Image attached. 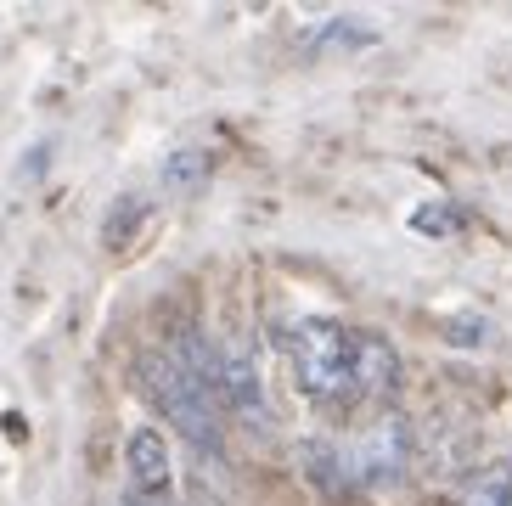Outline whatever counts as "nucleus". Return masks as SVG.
<instances>
[{
    "mask_svg": "<svg viewBox=\"0 0 512 506\" xmlns=\"http://www.w3.org/2000/svg\"><path fill=\"white\" fill-rule=\"evenodd\" d=\"M349 450V467H355V484L361 490H383L394 478L411 473V456H417V433H411V417H400L394 405L372 411L355 433V445Z\"/></svg>",
    "mask_w": 512,
    "mask_h": 506,
    "instance_id": "nucleus-3",
    "label": "nucleus"
},
{
    "mask_svg": "<svg viewBox=\"0 0 512 506\" xmlns=\"http://www.w3.org/2000/svg\"><path fill=\"white\" fill-rule=\"evenodd\" d=\"M214 169V158L203 147H181V152H169V164H164V186L169 192H192V186H203Z\"/></svg>",
    "mask_w": 512,
    "mask_h": 506,
    "instance_id": "nucleus-8",
    "label": "nucleus"
},
{
    "mask_svg": "<svg viewBox=\"0 0 512 506\" xmlns=\"http://www.w3.org/2000/svg\"><path fill=\"white\" fill-rule=\"evenodd\" d=\"M507 495H512V478H484L479 490L467 495V506H507Z\"/></svg>",
    "mask_w": 512,
    "mask_h": 506,
    "instance_id": "nucleus-11",
    "label": "nucleus"
},
{
    "mask_svg": "<svg viewBox=\"0 0 512 506\" xmlns=\"http://www.w3.org/2000/svg\"><path fill=\"white\" fill-rule=\"evenodd\" d=\"M304 45H310V51H321V45H372V29H366V23L338 17V23H321L316 34H304Z\"/></svg>",
    "mask_w": 512,
    "mask_h": 506,
    "instance_id": "nucleus-9",
    "label": "nucleus"
},
{
    "mask_svg": "<svg viewBox=\"0 0 512 506\" xmlns=\"http://www.w3.org/2000/svg\"><path fill=\"white\" fill-rule=\"evenodd\" d=\"M136 383L197 450H209V456L226 450V428H220V405H214V394L197 383V377H186L181 360L169 355V349H147V355L136 360Z\"/></svg>",
    "mask_w": 512,
    "mask_h": 506,
    "instance_id": "nucleus-2",
    "label": "nucleus"
},
{
    "mask_svg": "<svg viewBox=\"0 0 512 506\" xmlns=\"http://www.w3.org/2000/svg\"><path fill=\"white\" fill-rule=\"evenodd\" d=\"M136 506H175V501H136Z\"/></svg>",
    "mask_w": 512,
    "mask_h": 506,
    "instance_id": "nucleus-12",
    "label": "nucleus"
},
{
    "mask_svg": "<svg viewBox=\"0 0 512 506\" xmlns=\"http://www.w3.org/2000/svg\"><path fill=\"white\" fill-rule=\"evenodd\" d=\"M411 231H417V237H451L456 231V209H445V203H428V209H417L411 214Z\"/></svg>",
    "mask_w": 512,
    "mask_h": 506,
    "instance_id": "nucleus-10",
    "label": "nucleus"
},
{
    "mask_svg": "<svg viewBox=\"0 0 512 506\" xmlns=\"http://www.w3.org/2000/svg\"><path fill=\"white\" fill-rule=\"evenodd\" d=\"M355 388L366 400H389L400 388V355L383 332H355Z\"/></svg>",
    "mask_w": 512,
    "mask_h": 506,
    "instance_id": "nucleus-7",
    "label": "nucleus"
},
{
    "mask_svg": "<svg viewBox=\"0 0 512 506\" xmlns=\"http://www.w3.org/2000/svg\"><path fill=\"white\" fill-rule=\"evenodd\" d=\"M507 506H512V495H507Z\"/></svg>",
    "mask_w": 512,
    "mask_h": 506,
    "instance_id": "nucleus-13",
    "label": "nucleus"
},
{
    "mask_svg": "<svg viewBox=\"0 0 512 506\" xmlns=\"http://www.w3.org/2000/svg\"><path fill=\"white\" fill-rule=\"evenodd\" d=\"M282 355L293 383L304 388V400L327 405V411H349L361 400L355 388V332L332 315H304L282 332Z\"/></svg>",
    "mask_w": 512,
    "mask_h": 506,
    "instance_id": "nucleus-1",
    "label": "nucleus"
},
{
    "mask_svg": "<svg viewBox=\"0 0 512 506\" xmlns=\"http://www.w3.org/2000/svg\"><path fill=\"white\" fill-rule=\"evenodd\" d=\"M214 400H220V411H237V417H265L259 366L242 343H214Z\"/></svg>",
    "mask_w": 512,
    "mask_h": 506,
    "instance_id": "nucleus-4",
    "label": "nucleus"
},
{
    "mask_svg": "<svg viewBox=\"0 0 512 506\" xmlns=\"http://www.w3.org/2000/svg\"><path fill=\"white\" fill-rule=\"evenodd\" d=\"M124 473H130L141 501H169V490H175V456H169V439L152 422L124 439Z\"/></svg>",
    "mask_w": 512,
    "mask_h": 506,
    "instance_id": "nucleus-5",
    "label": "nucleus"
},
{
    "mask_svg": "<svg viewBox=\"0 0 512 506\" xmlns=\"http://www.w3.org/2000/svg\"><path fill=\"white\" fill-rule=\"evenodd\" d=\"M299 473L310 478V490L321 501H349V495L361 490L355 467H349V450L332 445V439H299Z\"/></svg>",
    "mask_w": 512,
    "mask_h": 506,
    "instance_id": "nucleus-6",
    "label": "nucleus"
}]
</instances>
